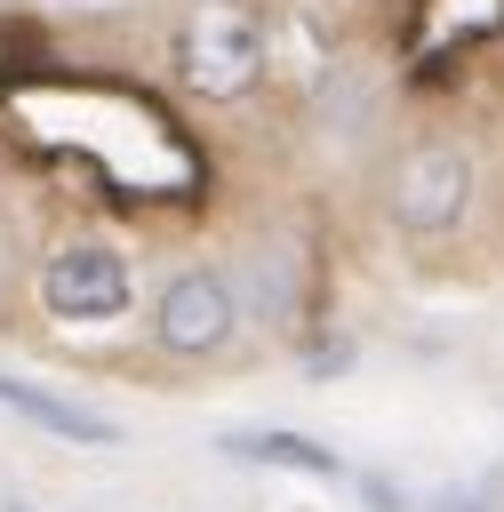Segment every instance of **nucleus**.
<instances>
[{
  "mask_svg": "<svg viewBox=\"0 0 504 512\" xmlns=\"http://www.w3.org/2000/svg\"><path fill=\"white\" fill-rule=\"evenodd\" d=\"M472 200H480V168H472V152H464L456 136H440V128H408V136L384 152V168H376V216H384V232L408 240V248H440L448 232H464Z\"/></svg>",
  "mask_w": 504,
  "mask_h": 512,
  "instance_id": "1",
  "label": "nucleus"
},
{
  "mask_svg": "<svg viewBox=\"0 0 504 512\" xmlns=\"http://www.w3.org/2000/svg\"><path fill=\"white\" fill-rule=\"evenodd\" d=\"M168 80L192 104H248L272 80V40L256 0H184L168 24Z\"/></svg>",
  "mask_w": 504,
  "mask_h": 512,
  "instance_id": "2",
  "label": "nucleus"
},
{
  "mask_svg": "<svg viewBox=\"0 0 504 512\" xmlns=\"http://www.w3.org/2000/svg\"><path fill=\"white\" fill-rule=\"evenodd\" d=\"M144 344L168 360V368H216L248 344V312H240V288L216 256H184L152 280V304H144Z\"/></svg>",
  "mask_w": 504,
  "mask_h": 512,
  "instance_id": "3",
  "label": "nucleus"
},
{
  "mask_svg": "<svg viewBox=\"0 0 504 512\" xmlns=\"http://www.w3.org/2000/svg\"><path fill=\"white\" fill-rule=\"evenodd\" d=\"M32 304L56 328H112L136 312V256L96 224H64L32 256Z\"/></svg>",
  "mask_w": 504,
  "mask_h": 512,
  "instance_id": "4",
  "label": "nucleus"
},
{
  "mask_svg": "<svg viewBox=\"0 0 504 512\" xmlns=\"http://www.w3.org/2000/svg\"><path fill=\"white\" fill-rule=\"evenodd\" d=\"M224 256H232L224 272L240 288L248 328L272 336V344H296L312 328V240H304V224L296 216H256V224L232 232Z\"/></svg>",
  "mask_w": 504,
  "mask_h": 512,
  "instance_id": "5",
  "label": "nucleus"
},
{
  "mask_svg": "<svg viewBox=\"0 0 504 512\" xmlns=\"http://www.w3.org/2000/svg\"><path fill=\"white\" fill-rule=\"evenodd\" d=\"M0 408L24 416V424H40L48 440H72V448H112V440H120V424H112L104 408H80L72 392L24 384V376H8V368H0Z\"/></svg>",
  "mask_w": 504,
  "mask_h": 512,
  "instance_id": "6",
  "label": "nucleus"
},
{
  "mask_svg": "<svg viewBox=\"0 0 504 512\" xmlns=\"http://www.w3.org/2000/svg\"><path fill=\"white\" fill-rule=\"evenodd\" d=\"M232 464H280V472H312V480H344V456L312 432H288V424H240L216 440Z\"/></svg>",
  "mask_w": 504,
  "mask_h": 512,
  "instance_id": "7",
  "label": "nucleus"
},
{
  "mask_svg": "<svg viewBox=\"0 0 504 512\" xmlns=\"http://www.w3.org/2000/svg\"><path fill=\"white\" fill-rule=\"evenodd\" d=\"M408 512H504V472L496 480H464V488H432Z\"/></svg>",
  "mask_w": 504,
  "mask_h": 512,
  "instance_id": "8",
  "label": "nucleus"
},
{
  "mask_svg": "<svg viewBox=\"0 0 504 512\" xmlns=\"http://www.w3.org/2000/svg\"><path fill=\"white\" fill-rule=\"evenodd\" d=\"M16 296H24V264H16V240H8V224H0V328L16 320Z\"/></svg>",
  "mask_w": 504,
  "mask_h": 512,
  "instance_id": "9",
  "label": "nucleus"
}]
</instances>
